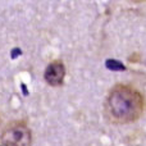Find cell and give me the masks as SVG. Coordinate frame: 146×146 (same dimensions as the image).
I'll list each match as a JSON object with an SVG mask.
<instances>
[{
	"mask_svg": "<svg viewBox=\"0 0 146 146\" xmlns=\"http://www.w3.org/2000/svg\"><path fill=\"white\" fill-rule=\"evenodd\" d=\"M144 110L142 95L128 85H115L104 103V114L111 123L126 124L135 122Z\"/></svg>",
	"mask_w": 146,
	"mask_h": 146,
	"instance_id": "cell-1",
	"label": "cell"
},
{
	"mask_svg": "<svg viewBox=\"0 0 146 146\" xmlns=\"http://www.w3.org/2000/svg\"><path fill=\"white\" fill-rule=\"evenodd\" d=\"M3 146H32V133L26 121H13L4 127L0 135Z\"/></svg>",
	"mask_w": 146,
	"mask_h": 146,
	"instance_id": "cell-2",
	"label": "cell"
},
{
	"mask_svg": "<svg viewBox=\"0 0 146 146\" xmlns=\"http://www.w3.org/2000/svg\"><path fill=\"white\" fill-rule=\"evenodd\" d=\"M64 77H66V66L60 59L53 60L50 64H48L45 72H44L45 82L53 87H59L63 85Z\"/></svg>",
	"mask_w": 146,
	"mask_h": 146,
	"instance_id": "cell-3",
	"label": "cell"
},
{
	"mask_svg": "<svg viewBox=\"0 0 146 146\" xmlns=\"http://www.w3.org/2000/svg\"><path fill=\"white\" fill-rule=\"evenodd\" d=\"M105 67L108 69H111V71H124V69H126L124 64H122L121 62L117 60V59H106Z\"/></svg>",
	"mask_w": 146,
	"mask_h": 146,
	"instance_id": "cell-4",
	"label": "cell"
},
{
	"mask_svg": "<svg viewBox=\"0 0 146 146\" xmlns=\"http://www.w3.org/2000/svg\"><path fill=\"white\" fill-rule=\"evenodd\" d=\"M21 54H22L21 49L19 48H14L12 50V59H15V58H17V55H21Z\"/></svg>",
	"mask_w": 146,
	"mask_h": 146,
	"instance_id": "cell-5",
	"label": "cell"
},
{
	"mask_svg": "<svg viewBox=\"0 0 146 146\" xmlns=\"http://www.w3.org/2000/svg\"><path fill=\"white\" fill-rule=\"evenodd\" d=\"M0 146H3V145H0Z\"/></svg>",
	"mask_w": 146,
	"mask_h": 146,
	"instance_id": "cell-6",
	"label": "cell"
}]
</instances>
